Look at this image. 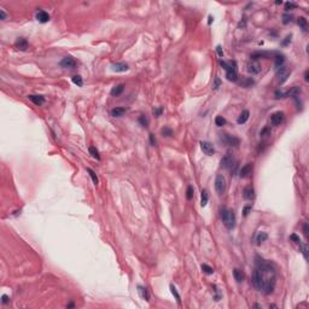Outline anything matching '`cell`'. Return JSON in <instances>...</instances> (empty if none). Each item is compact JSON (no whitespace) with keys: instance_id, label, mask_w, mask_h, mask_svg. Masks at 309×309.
I'll use <instances>...</instances> for the list:
<instances>
[{"instance_id":"1","label":"cell","mask_w":309,"mask_h":309,"mask_svg":"<svg viewBox=\"0 0 309 309\" xmlns=\"http://www.w3.org/2000/svg\"><path fill=\"white\" fill-rule=\"evenodd\" d=\"M256 269L252 274V283L257 290L264 295H271L276 284V269L273 263L263 260L262 257H255Z\"/></svg>"},{"instance_id":"2","label":"cell","mask_w":309,"mask_h":309,"mask_svg":"<svg viewBox=\"0 0 309 309\" xmlns=\"http://www.w3.org/2000/svg\"><path fill=\"white\" fill-rule=\"evenodd\" d=\"M220 215H221L222 222L226 226V228L233 230L234 226H235V214L233 213V210H230V209H227V208H222L221 211H220Z\"/></svg>"},{"instance_id":"3","label":"cell","mask_w":309,"mask_h":309,"mask_svg":"<svg viewBox=\"0 0 309 309\" xmlns=\"http://www.w3.org/2000/svg\"><path fill=\"white\" fill-rule=\"evenodd\" d=\"M220 65L226 70V77L230 81H237L238 80V71H237V64L235 62H225L220 61Z\"/></svg>"},{"instance_id":"4","label":"cell","mask_w":309,"mask_h":309,"mask_svg":"<svg viewBox=\"0 0 309 309\" xmlns=\"http://www.w3.org/2000/svg\"><path fill=\"white\" fill-rule=\"evenodd\" d=\"M215 190L218 196H222L227 190V182L222 174H217L215 179Z\"/></svg>"},{"instance_id":"5","label":"cell","mask_w":309,"mask_h":309,"mask_svg":"<svg viewBox=\"0 0 309 309\" xmlns=\"http://www.w3.org/2000/svg\"><path fill=\"white\" fill-rule=\"evenodd\" d=\"M235 165H237L235 159H234L233 155L230 152L226 153L225 157L221 159V168H223V169H231L232 167H235Z\"/></svg>"},{"instance_id":"6","label":"cell","mask_w":309,"mask_h":309,"mask_svg":"<svg viewBox=\"0 0 309 309\" xmlns=\"http://www.w3.org/2000/svg\"><path fill=\"white\" fill-rule=\"evenodd\" d=\"M220 139H221V140H222L226 145H228V146H233V147H237V146L239 145V143H240L238 138H235V136H233V135H230V134H221Z\"/></svg>"},{"instance_id":"7","label":"cell","mask_w":309,"mask_h":309,"mask_svg":"<svg viewBox=\"0 0 309 309\" xmlns=\"http://www.w3.org/2000/svg\"><path fill=\"white\" fill-rule=\"evenodd\" d=\"M284 112L283 111H276L274 114L271 115V124L272 126H279L283 121H284Z\"/></svg>"},{"instance_id":"8","label":"cell","mask_w":309,"mask_h":309,"mask_svg":"<svg viewBox=\"0 0 309 309\" xmlns=\"http://www.w3.org/2000/svg\"><path fill=\"white\" fill-rule=\"evenodd\" d=\"M290 73H291V70H288V69L286 68V66H281V68H279L278 69V77H279V82L280 83H284L286 80H287V77H288V75H290Z\"/></svg>"},{"instance_id":"9","label":"cell","mask_w":309,"mask_h":309,"mask_svg":"<svg viewBox=\"0 0 309 309\" xmlns=\"http://www.w3.org/2000/svg\"><path fill=\"white\" fill-rule=\"evenodd\" d=\"M59 65L64 69H74L76 66V62L73 57H64L61 61V63H59Z\"/></svg>"},{"instance_id":"10","label":"cell","mask_w":309,"mask_h":309,"mask_svg":"<svg viewBox=\"0 0 309 309\" xmlns=\"http://www.w3.org/2000/svg\"><path fill=\"white\" fill-rule=\"evenodd\" d=\"M201 148L206 156H213L215 153V148L213 144H210L209 141H201Z\"/></svg>"},{"instance_id":"11","label":"cell","mask_w":309,"mask_h":309,"mask_svg":"<svg viewBox=\"0 0 309 309\" xmlns=\"http://www.w3.org/2000/svg\"><path fill=\"white\" fill-rule=\"evenodd\" d=\"M261 71V65L258 64V62H251L247 64V73H250L251 75H256Z\"/></svg>"},{"instance_id":"12","label":"cell","mask_w":309,"mask_h":309,"mask_svg":"<svg viewBox=\"0 0 309 309\" xmlns=\"http://www.w3.org/2000/svg\"><path fill=\"white\" fill-rule=\"evenodd\" d=\"M129 69V66L126 63H114L111 64V70L114 73H124Z\"/></svg>"},{"instance_id":"13","label":"cell","mask_w":309,"mask_h":309,"mask_svg":"<svg viewBox=\"0 0 309 309\" xmlns=\"http://www.w3.org/2000/svg\"><path fill=\"white\" fill-rule=\"evenodd\" d=\"M276 54L278 53H275V52H254L251 54V58L256 62L257 59H260V58H271L272 56H276Z\"/></svg>"},{"instance_id":"14","label":"cell","mask_w":309,"mask_h":309,"mask_svg":"<svg viewBox=\"0 0 309 309\" xmlns=\"http://www.w3.org/2000/svg\"><path fill=\"white\" fill-rule=\"evenodd\" d=\"M252 168H254V165H252V163H247V164H245L242 169H240V172H239V175H240V177H247L249 175L251 174V172H252Z\"/></svg>"},{"instance_id":"15","label":"cell","mask_w":309,"mask_h":309,"mask_svg":"<svg viewBox=\"0 0 309 309\" xmlns=\"http://www.w3.org/2000/svg\"><path fill=\"white\" fill-rule=\"evenodd\" d=\"M36 19L40 23H46L49 21V15L44 10H40V11L36 12Z\"/></svg>"},{"instance_id":"16","label":"cell","mask_w":309,"mask_h":309,"mask_svg":"<svg viewBox=\"0 0 309 309\" xmlns=\"http://www.w3.org/2000/svg\"><path fill=\"white\" fill-rule=\"evenodd\" d=\"M15 46H16V48L19 49V51H25V49L28 48V41H27V39H24V37H18L17 41L15 42Z\"/></svg>"},{"instance_id":"17","label":"cell","mask_w":309,"mask_h":309,"mask_svg":"<svg viewBox=\"0 0 309 309\" xmlns=\"http://www.w3.org/2000/svg\"><path fill=\"white\" fill-rule=\"evenodd\" d=\"M243 196L245 199H247V201H252V199L255 198V191H254V187L251 186H247L244 188V191H243Z\"/></svg>"},{"instance_id":"18","label":"cell","mask_w":309,"mask_h":309,"mask_svg":"<svg viewBox=\"0 0 309 309\" xmlns=\"http://www.w3.org/2000/svg\"><path fill=\"white\" fill-rule=\"evenodd\" d=\"M127 111L128 110L126 107H114L110 114H111L112 117H122V116H124L127 114Z\"/></svg>"},{"instance_id":"19","label":"cell","mask_w":309,"mask_h":309,"mask_svg":"<svg viewBox=\"0 0 309 309\" xmlns=\"http://www.w3.org/2000/svg\"><path fill=\"white\" fill-rule=\"evenodd\" d=\"M28 99L29 100H32L35 105H42L45 103V98L42 95H34V94H30V95H28Z\"/></svg>"},{"instance_id":"20","label":"cell","mask_w":309,"mask_h":309,"mask_svg":"<svg viewBox=\"0 0 309 309\" xmlns=\"http://www.w3.org/2000/svg\"><path fill=\"white\" fill-rule=\"evenodd\" d=\"M301 94V88L300 87H292L290 91L288 92H286V93H284V98L285 97H291V98H298V95Z\"/></svg>"},{"instance_id":"21","label":"cell","mask_w":309,"mask_h":309,"mask_svg":"<svg viewBox=\"0 0 309 309\" xmlns=\"http://www.w3.org/2000/svg\"><path fill=\"white\" fill-rule=\"evenodd\" d=\"M124 91V85L123 83H119V85H117V86H115V87H112V89H111V95H114V97H118L119 94H122V92Z\"/></svg>"},{"instance_id":"22","label":"cell","mask_w":309,"mask_h":309,"mask_svg":"<svg viewBox=\"0 0 309 309\" xmlns=\"http://www.w3.org/2000/svg\"><path fill=\"white\" fill-rule=\"evenodd\" d=\"M138 291L140 293V297L145 301H150V295H148V291L146 287H143V286H138Z\"/></svg>"},{"instance_id":"23","label":"cell","mask_w":309,"mask_h":309,"mask_svg":"<svg viewBox=\"0 0 309 309\" xmlns=\"http://www.w3.org/2000/svg\"><path fill=\"white\" fill-rule=\"evenodd\" d=\"M249 116H250V112H249L247 110H244L240 115H239V117H238V119H237V122L239 123V124H244L247 119H249Z\"/></svg>"},{"instance_id":"24","label":"cell","mask_w":309,"mask_h":309,"mask_svg":"<svg viewBox=\"0 0 309 309\" xmlns=\"http://www.w3.org/2000/svg\"><path fill=\"white\" fill-rule=\"evenodd\" d=\"M233 276H234L237 283H242L244 280V273L240 269H238V268H234L233 269Z\"/></svg>"},{"instance_id":"25","label":"cell","mask_w":309,"mask_h":309,"mask_svg":"<svg viewBox=\"0 0 309 309\" xmlns=\"http://www.w3.org/2000/svg\"><path fill=\"white\" fill-rule=\"evenodd\" d=\"M267 238H268V234L266 232H260V233L256 235V244L257 245H261L263 242L267 240Z\"/></svg>"},{"instance_id":"26","label":"cell","mask_w":309,"mask_h":309,"mask_svg":"<svg viewBox=\"0 0 309 309\" xmlns=\"http://www.w3.org/2000/svg\"><path fill=\"white\" fill-rule=\"evenodd\" d=\"M284 63H285V57H284L283 54H276V56H275V62H274L276 69L281 68V66L284 65Z\"/></svg>"},{"instance_id":"27","label":"cell","mask_w":309,"mask_h":309,"mask_svg":"<svg viewBox=\"0 0 309 309\" xmlns=\"http://www.w3.org/2000/svg\"><path fill=\"white\" fill-rule=\"evenodd\" d=\"M254 83H255L254 80L250 78V77H245V78H243L242 81H240V86L242 87H251Z\"/></svg>"},{"instance_id":"28","label":"cell","mask_w":309,"mask_h":309,"mask_svg":"<svg viewBox=\"0 0 309 309\" xmlns=\"http://www.w3.org/2000/svg\"><path fill=\"white\" fill-rule=\"evenodd\" d=\"M297 23H298V25H300V27L303 29L304 32H307V30H308V22H307V19H305L304 17H300V18H298Z\"/></svg>"},{"instance_id":"29","label":"cell","mask_w":309,"mask_h":309,"mask_svg":"<svg viewBox=\"0 0 309 309\" xmlns=\"http://www.w3.org/2000/svg\"><path fill=\"white\" fill-rule=\"evenodd\" d=\"M208 199H209L208 192L206 191H202V193H201V206L202 208H204L208 204Z\"/></svg>"},{"instance_id":"30","label":"cell","mask_w":309,"mask_h":309,"mask_svg":"<svg viewBox=\"0 0 309 309\" xmlns=\"http://www.w3.org/2000/svg\"><path fill=\"white\" fill-rule=\"evenodd\" d=\"M161 134H162L163 136H165V138L172 136V135H173V129H172V128H169V127H163V128L161 129Z\"/></svg>"},{"instance_id":"31","label":"cell","mask_w":309,"mask_h":309,"mask_svg":"<svg viewBox=\"0 0 309 309\" xmlns=\"http://www.w3.org/2000/svg\"><path fill=\"white\" fill-rule=\"evenodd\" d=\"M71 81H73L76 86H78V87H81V86L83 85V80H82V77L80 76V75H75V76H73V77H71Z\"/></svg>"},{"instance_id":"32","label":"cell","mask_w":309,"mask_h":309,"mask_svg":"<svg viewBox=\"0 0 309 309\" xmlns=\"http://www.w3.org/2000/svg\"><path fill=\"white\" fill-rule=\"evenodd\" d=\"M298 245H300V250L303 254L304 258H305V260H308V245L307 244H303V243H300Z\"/></svg>"},{"instance_id":"33","label":"cell","mask_w":309,"mask_h":309,"mask_svg":"<svg viewBox=\"0 0 309 309\" xmlns=\"http://www.w3.org/2000/svg\"><path fill=\"white\" fill-rule=\"evenodd\" d=\"M138 121H139V123H140L141 126H144V127H147L148 126V118L145 115H140V116H139Z\"/></svg>"},{"instance_id":"34","label":"cell","mask_w":309,"mask_h":309,"mask_svg":"<svg viewBox=\"0 0 309 309\" xmlns=\"http://www.w3.org/2000/svg\"><path fill=\"white\" fill-rule=\"evenodd\" d=\"M88 150H89V153H91V155H92V156H93L95 159H100V156H99V152H98V150H97V148H95L94 146H89V148H88Z\"/></svg>"},{"instance_id":"35","label":"cell","mask_w":309,"mask_h":309,"mask_svg":"<svg viewBox=\"0 0 309 309\" xmlns=\"http://www.w3.org/2000/svg\"><path fill=\"white\" fill-rule=\"evenodd\" d=\"M87 172H88L89 176L92 177V180H93V184H94V185L97 186V185H98V182H99V180H98V177H97V174H95V173H94V172L92 170V169H89V168L87 169Z\"/></svg>"},{"instance_id":"36","label":"cell","mask_w":309,"mask_h":309,"mask_svg":"<svg viewBox=\"0 0 309 309\" xmlns=\"http://www.w3.org/2000/svg\"><path fill=\"white\" fill-rule=\"evenodd\" d=\"M215 124H216L217 127H222V126L226 124V119H225L222 116H217V117L215 118Z\"/></svg>"},{"instance_id":"37","label":"cell","mask_w":309,"mask_h":309,"mask_svg":"<svg viewBox=\"0 0 309 309\" xmlns=\"http://www.w3.org/2000/svg\"><path fill=\"white\" fill-rule=\"evenodd\" d=\"M187 194H186V197H187V199L188 201H191V199L193 198V193H194V188L192 187V186H188L187 187V192H186Z\"/></svg>"},{"instance_id":"38","label":"cell","mask_w":309,"mask_h":309,"mask_svg":"<svg viewBox=\"0 0 309 309\" xmlns=\"http://www.w3.org/2000/svg\"><path fill=\"white\" fill-rule=\"evenodd\" d=\"M202 269H203V272L204 273H206V274H213L214 273V269L213 268L210 267V266H208V264H202Z\"/></svg>"},{"instance_id":"39","label":"cell","mask_w":309,"mask_h":309,"mask_svg":"<svg viewBox=\"0 0 309 309\" xmlns=\"http://www.w3.org/2000/svg\"><path fill=\"white\" fill-rule=\"evenodd\" d=\"M291 22H292V16L288 15V13H285L283 16V23L284 24H288V23H291Z\"/></svg>"},{"instance_id":"40","label":"cell","mask_w":309,"mask_h":309,"mask_svg":"<svg viewBox=\"0 0 309 309\" xmlns=\"http://www.w3.org/2000/svg\"><path fill=\"white\" fill-rule=\"evenodd\" d=\"M260 135H261L262 138H266V136H268V135H271V128H269V127L263 128L262 131H261V133H260Z\"/></svg>"},{"instance_id":"41","label":"cell","mask_w":309,"mask_h":309,"mask_svg":"<svg viewBox=\"0 0 309 309\" xmlns=\"http://www.w3.org/2000/svg\"><path fill=\"white\" fill-rule=\"evenodd\" d=\"M170 290H172V293L175 296V298H176V301L180 303V295L177 293V291H176V287L174 286V285H170Z\"/></svg>"},{"instance_id":"42","label":"cell","mask_w":309,"mask_h":309,"mask_svg":"<svg viewBox=\"0 0 309 309\" xmlns=\"http://www.w3.org/2000/svg\"><path fill=\"white\" fill-rule=\"evenodd\" d=\"M251 209H252V205H251V204L245 205V206H244V209H243V215H244V216H247V215H249V213L251 211Z\"/></svg>"},{"instance_id":"43","label":"cell","mask_w":309,"mask_h":309,"mask_svg":"<svg viewBox=\"0 0 309 309\" xmlns=\"http://www.w3.org/2000/svg\"><path fill=\"white\" fill-rule=\"evenodd\" d=\"M152 112H153L155 117H159V116H161V114L163 112V109L162 107H155L153 110H152Z\"/></svg>"},{"instance_id":"44","label":"cell","mask_w":309,"mask_h":309,"mask_svg":"<svg viewBox=\"0 0 309 309\" xmlns=\"http://www.w3.org/2000/svg\"><path fill=\"white\" fill-rule=\"evenodd\" d=\"M220 85H221V80L218 77H215L214 83H213V89H217L218 87H220Z\"/></svg>"},{"instance_id":"45","label":"cell","mask_w":309,"mask_h":309,"mask_svg":"<svg viewBox=\"0 0 309 309\" xmlns=\"http://www.w3.org/2000/svg\"><path fill=\"white\" fill-rule=\"evenodd\" d=\"M290 239H291L293 243H296V244H300L301 243V239H300V237H298L297 234H291L290 235Z\"/></svg>"},{"instance_id":"46","label":"cell","mask_w":309,"mask_h":309,"mask_svg":"<svg viewBox=\"0 0 309 309\" xmlns=\"http://www.w3.org/2000/svg\"><path fill=\"white\" fill-rule=\"evenodd\" d=\"M148 138H150V143H151V145L152 146H157V139H156V136H155V134H150L148 135Z\"/></svg>"},{"instance_id":"47","label":"cell","mask_w":309,"mask_h":309,"mask_svg":"<svg viewBox=\"0 0 309 309\" xmlns=\"http://www.w3.org/2000/svg\"><path fill=\"white\" fill-rule=\"evenodd\" d=\"M295 7H297V5L295 3H286L285 4V10H286V11H288V10H292Z\"/></svg>"},{"instance_id":"48","label":"cell","mask_w":309,"mask_h":309,"mask_svg":"<svg viewBox=\"0 0 309 309\" xmlns=\"http://www.w3.org/2000/svg\"><path fill=\"white\" fill-rule=\"evenodd\" d=\"M213 288H214V291H215V293H216V295H215V301H220V297H221V296H220V293H218V288H217L215 285L213 286Z\"/></svg>"},{"instance_id":"49","label":"cell","mask_w":309,"mask_h":309,"mask_svg":"<svg viewBox=\"0 0 309 309\" xmlns=\"http://www.w3.org/2000/svg\"><path fill=\"white\" fill-rule=\"evenodd\" d=\"M8 302H10V297H8L7 295H3V296H1V303L7 304Z\"/></svg>"},{"instance_id":"50","label":"cell","mask_w":309,"mask_h":309,"mask_svg":"<svg viewBox=\"0 0 309 309\" xmlns=\"http://www.w3.org/2000/svg\"><path fill=\"white\" fill-rule=\"evenodd\" d=\"M291 37H292V35H291V34H290V35H287V36L285 37V40H284V41H283L281 44H283L284 46H286V45H287L288 42H290V41H291Z\"/></svg>"},{"instance_id":"51","label":"cell","mask_w":309,"mask_h":309,"mask_svg":"<svg viewBox=\"0 0 309 309\" xmlns=\"http://www.w3.org/2000/svg\"><path fill=\"white\" fill-rule=\"evenodd\" d=\"M0 19H1V21H5L6 19V13L3 8H0Z\"/></svg>"},{"instance_id":"52","label":"cell","mask_w":309,"mask_h":309,"mask_svg":"<svg viewBox=\"0 0 309 309\" xmlns=\"http://www.w3.org/2000/svg\"><path fill=\"white\" fill-rule=\"evenodd\" d=\"M303 234H304L305 238H308V223L303 225Z\"/></svg>"},{"instance_id":"53","label":"cell","mask_w":309,"mask_h":309,"mask_svg":"<svg viewBox=\"0 0 309 309\" xmlns=\"http://www.w3.org/2000/svg\"><path fill=\"white\" fill-rule=\"evenodd\" d=\"M216 51H217V54H218V57H222V56H223V51H222L221 46H217V47H216Z\"/></svg>"},{"instance_id":"54","label":"cell","mask_w":309,"mask_h":309,"mask_svg":"<svg viewBox=\"0 0 309 309\" xmlns=\"http://www.w3.org/2000/svg\"><path fill=\"white\" fill-rule=\"evenodd\" d=\"M304 80H305V82H308V81H309V77H308V71H305V73H304Z\"/></svg>"},{"instance_id":"55","label":"cell","mask_w":309,"mask_h":309,"mask_svg":"<svg viewBox=\"0 0 309 309\" xmlns=\"http://www.w3.org/2000/svg\"><path fill=\"white\" fill-rule=\"evenodd\" d=\"M214 21V18L211 17V16H209V24H211V22Z\"/></svg>"}]
</instances>
